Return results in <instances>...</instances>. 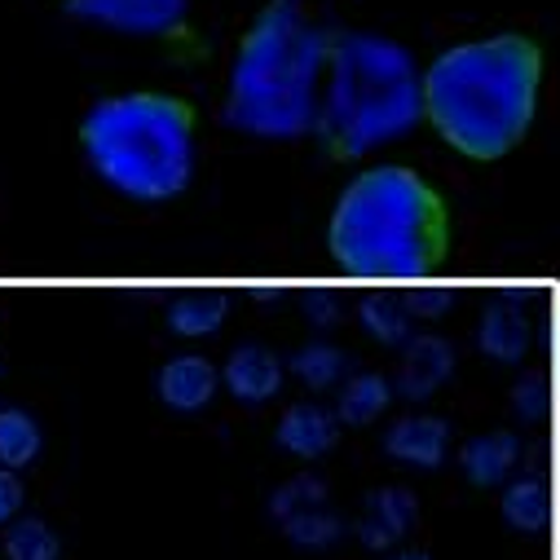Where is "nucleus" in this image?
<instances>
[{
    "label": "nucleus",
    "mask_w": 560,
    "mask_h": 560,
    "mask_svg": "<svg viewBox=\"0 0 560 560\" xmlns=\"http://www.w3.org/2000/svg\"><path fill=\"white\" fill-rule=\"evenodd\" d=\"M542 54L525 36H490L446 49L424 75V115L468 160H499L534 124Z\"/></svg>",
    "instance_id": "nucleus-1"
},
{
    "label": "nucleus",
    "mask_w": 560,
    "mask_h": 560,
    "mask_svg": "<svg viewBox=\"0 0 560 560\" xmlns=\"http://www.w3.org/2000/svg\"><path fill=\"white\" fill-rule=\"evenodd\" d=\"M331 40L301 10V0H273L247 27L225 93V124L265 137V142H292L318 128L323 106V71Z\"/></svg>",
    "instance_id": "nucleus-2"
},
{
    "label": "nucleus",
    "mask_w": 560,
    "mask_h": 560,
    "mask_svg": "<svg viewBox=\"0 0 560 560\" xmlns=\"http://www.w3.org/2000/svg\"><path fill=\"white\" fill-rule=\"evenodd\" d=\"M446 238L442 195L401 164L353 177L331 212V256L353 278H429Z\"/></svg>",
    "instance_id": "nucleus-3"
},
{
    "label": "nucleus",
    "mask_w": 560,
    "mask_h": 560,
    "mask_svg": "<svg viewBox=\"0 0 560 560\" xmlns=\"http://www.w3.org/2000/svg\"><path fill=\"white\" fill-rule=\"evenodd\" d=\"M424 115V89L410 54L397 40L353 32L327 54V93L318 106V137L336 160H362Z\"/></svg>",
    "instance_id": "nucleus-4"
},
{
    "label": "nucleus",
    "mask_w": 560,
    "mask_h": 560,
    "mask_svg": "<svg viewBox=\"0 0 560 560\" xmlns=\"http://www.w3.org/2000/svg\"><path fill=\"white\" fill-rule=\"evenodd\" d=\"M80 142L110 190L142 203H164L195 177V115L164 93L97 102L80 124Z\"/></svg>",
    "instance_id": "nucleus-5"
},
{
    "label": "nucleus",
    "mask_w": 560,
    "mask_h": 560,
    "mask_svg": "<svg viewBox=\"0 0 560 560\" xmlns=\"http://www.w3.org/2000/svg\"><path fill=\"white\" fill-rule=\"evenodd\" d=\"M269 512L278 516V525H283V534L296 547H327L340 538V516L331 512L327 486L318 477H292L273 494Z\"/></svg>",
    "instance_id": "nucleus-6"
},
{
    "label": "nucleus",
    "mask_w": 560,
    "mask_h": 560,
    "mask_svg": "<svg viewBox=\"0 0 560 560\" xmlns=\"http://www.w3.org/2000/svg\"><path fill=\"white\" fill-rule=\"evenodd\" d=\"M62 5L75 19L124 32V36H164L182 27L190 0H62Z\"/></svg>",
    "instance_id": "nucleus-7"
},
{
    "label": "nucleus",
    "mask_w": 560,
    "mask_h": 560,
    "mask_svg": "<svg viewBox=\"0 0 560 560\" xmlns=\"http://www.w3.org/2000/svg\"><path fill=\"white\" fill-rule=\"evenodd\" d=\"M415 516H419V503H415L410 490H401V486L375 490V494L362 503V512H358V538H362V547L384 551V547H393L397 538L410 534Z\"/></svg>",
    "instance_id": "nucleus-8"
},
{
    "label": "nucleus",
    "mask_w": 560,
    "mask_h": 560,
    "mask_svg": "<svg viewBox=\"0 0 560 560\" xmlns=\"http://www.w3.org/2000/svg\"><path fill=\"white\" fill-rule=\"evenodd\" d=\"M446 446H451V429L438 415H406L384 438V451L410 468H438L446 459Z\"/></svg>",
    "instance_id": "nucleus-9"
},
{
    "label": "nucleus",
    "mask_w": 560,
    "mask_h": 560,
    "mask_svg": "<svg viewBox=\"0 0 560 560\" xmlns=\"http://www.w3.org/2000/svg\"><path fill=\"white\" fill-rule=\"evenodd\" d=\"M278 384H283V366H278V358L269 349L243 345V349L230 353V362H225V388L238 401L260 406V401H269L278 393Z\"/></svg>",
    "instance_id": "nucleus-10"
},
{
    "label": "nucleus",
    "mask_w": 560,
    "mask_h": 560,
    "mask_svg": "<svg viewBox=\"0 0 560 560\" xmlns=\"http://www.w3.org/2000/svg\"><path fill=\"white\" fill-rule=\"evenodd\" d=\"M336 433H340V424H336L331 410H323L314 401H296L283 415V424H278V446L301 455V459H318L336 446Z\"/></svg>",
    "instance_id": "nucleus-11"
},
{
    "label": "nucleus",
    "mask_w": 560,
    "mask_h": 560,
    "mask_svg": "<svg viewBox=\"0 0 560 560\" xmlns=\"http://www.w3.org/2000/svg\"><path fill=\"white\" fill-rule=\"evenodd\" d=\"M455 371V353L442 336H419L406 358H401V371H397V384L406 397H429L446 384V375Z\"/></svg>",
    "instance_id": "nucleus-12"
},
{
    "label": "nucleus",
    "mask_w": 560,
    "mask_h": 560,
    "mask_svg": "<svg viewBox=\"0 0 560 560\" xmlns=\"http://www.w3.org/2000/svg\"><path fill=\"white\" fill-rule=\"evenodd\" d=\"M217 393V366L208 358H173L164 371H160V397L173 406V410H199L208 406Z\"/></svg>",
    "instance_id": "nucleus-13"
},
{
    "label": "nucleus",
    "mask_w": 560,
    "mask_h": 560,
    "mask_svg": "<svg viewBox=\"0 0 560 560\" xmlns=\"http://www.w3.org/2000/svg\"><path fill=\"white\" fill-rule=\"evenodd\" d=\"M516 459H521V442H516L512 433H481V438H472V442L464 446V455H459L464 477H468L472 486H481V490L503 486V477L516 468Z\"/></svg>",
    "instance_id": "nucleus-14"
},
{
    "label": "nucleus",
    "mask_w": 560,
    "mask_h": 560,
    "mask_svg": "<svg viewBox=\"0 0 560 560\" xmlns=\"http://www.w3.org/2000/svg\"><path fill=\"white\" fill-rule=\"evenodd\" d=\"M503 521L521 534H534L547 525V481L542 477H516L503 490Z\"/></svg>",
    "instance_id": "nucleus-15"
},
{
    "label": "nucleus",
    "mask_w": 560,
    "mask_h": 560,
    "mask_svg": "<svg viewBox=\"0 0 560 560\" xmlns=\"http://www.w3.org/2000/svg\"><path fill=\"white\" fill-rule=\"evenodd\" d=\"M40 455V429L27 410H0V464L27 468Z\"/></svg>",
    "instance_id": "nucleus-16"
},
{
    "label": "nucleus",
    "mask_w": 560,
    "mask_h": 560,
    "mask_svg": "<svg viewBox=\"0 0 560 560\" xmlns=\"http://www.w3.org/2000/svg\"><path fill=\"white\" fill-rule=\"evenodd\" d=\"M384 406H388V380L371 375V371L353 375L345 384V393H340V419L345 424H371Z\"/></svg>",
    "instance_id": "nucleus-17"
},
{
    "label": "nucleus",
    "mask_w": 560,
    "mask_h": 560,
    "mask_svg": "<svg viewBox=\"0 0 560 560\" xmlns=\"http://www.w3.org/2000/svg\"><path fill=\"white\" fill-rule=\"evenodd\" d=\"M5 556L10 560H58V538L45 521H19L5 534Z\"/></svg>",
    "instance_id": "nucleus-18"
},
{
    "label": "nucleus",
    "mask_w": 560,
    "mask_h": 560,
    "mask_svg": "<svg viewBox=\"0 0 560 560\" xmlns=\"http://www.w3.org/2000/svg\"><path fill=\"white\" fill-rule=\"evenodd\" d=\"M221 318H225V305L221 301H186V305H177L168 314V327L177 336H208V331L221 327Z\"/></svg>",
    "instance_id": "nucleus-19"
},
{
    "label": "nucleus",
    "mask_w": 560,
    "mask_h": 560,
    "mask_svg": "<svg viewBox=\"0 0 560 560\" xmlns=\"http://www.w3.org/2000/svg\"><path fill=\"white\" fill-rule=\"evenodd\" d=\"M481 345H486L494 358H521V353H525V323L512 318V314H494V318H486V327H481Z\"/></svg>",
    "instance_id": "nucleus-20"
},
{
    "label": "nucleus",
    "mask_w": 560,
    "mask_h": 560,
    "mask_svg": "<svg viewBox=\"0 0 560 560\" xmlns=\"http://www.w3.org/2000/svg\"><path fill=\"white\" fill-rule=\"evenodd\" d=\"M345 371V358L331 349V345H314L305 353H296V375L310 384V388H327L331 380H340Z\"/></svg>",
    "instance_id": "nucleus-21"
},
{
    "label": "nucleus",
    "mask_w": 560,
    "mask_h": 560,
    "mask_svg": "<svg viewBox=\"0 0 560 560\" xmlns=\"http://www.w3.org/2000/svg\"><path fill=\"white\" fill-rule=\"evenodd\" d=\"M362 314H366V318H362V323H366V331H371V336H380L384 345H397V340L410 331V323H406V318H401L393 305H380V301H371Z\"/></svg>",
    "instance_id": "nucleus-22"
},
{
    "label": "nucleus",
    "mask_w": 560,
    "mask_h": 560,
    "mask_svg": "<svg viewBox=\"0 0 560 560\" xmlns=\"http://www.w3.org/2000/svg\"><path fill=\"white\" fill-rule=\"evenodd\" d=\"M19 508H23V481L14 477V468L0 464V525H5Z\"/></svg>",
    "instance_id": "nucleus-23"
},
{
    "label": "nucleus",
    "mask_w": 560,
    "mask_h": 560,
    "mask_svg": "<svg viewBox=\"0 0 560 560\" xmlns=\"http://www.w3.org/2000/svg\"><path fill=\"white\" fill-rule=\"evenodd\" d=\"M397 560H429L424 551H406V556H397Z\"/></svg>",
    "instance_id": "nucleus-24"
}]
</instances>
